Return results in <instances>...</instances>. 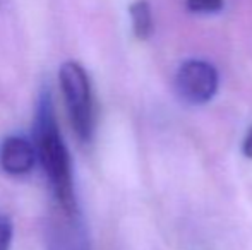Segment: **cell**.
<instances>
[{
	"label": "cell",
	"instance_id": "cell-1",
	"mask_svg": "<svg viewBox=\"0 0 252 250\" xmlns=\"http://www.w3.org/2000/svg\"><path fill=\"white\" fill-rule=\"evenodd\" d=\"M34 139H36L38 160L53 187L57 204L67 211H77L69 149L60 136L55 111H53L52 96L47 91L38 100Z\"/></svg>",
	"mask_w": 252,
	"mask_h": 250
},
{
	"label": "cell",
	"instance_id": "cell-2",
	"mask_svg": "<svg viewBox=\"0 0 252 250\" xmlns=\"http://www.w3.org/2000/svg\"><path fill=\"white\" fill-rule=\"evenodd\" d=\"M59 81L74 132L81 140L88 142L93 134V96L88 72L81 63L69 60L60 65Z\"/></svg>",
	"mask_w": 252,
	"mask_h": 250
},
{
	"label": "cell",
	"instance_id": "cell-3",
	"mask_svg": "<svg viewBox=\"0 0 252 250\" xmlns=\"http://www.w3.org/2000/svg\"><path fill=\"white\" fill-rule=\"evenodd\" d=\"M175 89L180 100L189 105H204L216 94L218 72L204 60H187L175 77Z\"/></svg>",
	"mask_w": 252,
	"mask_h": 250
},
{
	"label": "cell",
	"instance_id": "cell-4",
	"mask_svg": "<svg viewBox=\"0 0 252 250\" xmlns=\"http://www.w3.org/2000/svg\"><path fill=\"white\" fill-rule=\"evenodd\" d=\"M47 250H91L90 235L79 209L67 211L57 204L47 223Z\"/></svg>",
	"mask_w": 252,
	"mask_h": 250
},
{
	"label": "cell",
	"instance_id": "cell-5",
	"mask_svg": "<svg viewBox=\"0 0 252 250\" xmlns=\"http://www.w3.org/2000/svg\"><path fill=\"white\" fill-rule=\"evenodd\" d=\"M36 147L19 136L7 137L0 146V167L10 175L30 173L36 165Z\"/></svg>",
	"mask_w": 252,
	"mask_h": 250
},
{
	"label": "cell",
	"instance_id": "cell-6",
	"mask_svg": "<svg viewBox=\"0 0 252 250\" xmlns=\"http://www.w3.org/2000/svg\"><path fill=\"white\" fill-rule=\"evenodd\" d=\"M130 21H132V29L137 40H148L153 31V16L151 7L146 0H136L130 5Z\"/></svg>",
	"mask_w": 252,
	"mask_h": 250
},
{
	"label": "cell",
	"instance_id": "cell-7",
	"mask_svg": "<svg viewBox=\"0 0 252 250\" xmlns=\"http://www.w3.org/2000/svg\"><path fill=\"white\" fill-rule=\"evenodd\" d=\"M223 0H187V9L199 14H213L223 9Z\"/></svg>",
	"mask_w": 252,
	"mask_h": 250
},
{
	"label": "cell",
	"instance_id": "cell-8",
	"mask_svg": "<svg viewBox=\"0 0 252 250\" xmlns=\"http://www.w3.org/2000/svg\"><path fill=\"white\" fill-rule=\"evenodd\" d=\"M12 238V223L7 216L0 214V250H9Z\"/></svg>",
	"mask_w": 252,
	"mask_h": 250
},
{
	"label": "cell",
	"instance_id": "cell-9",
	"mask_svg": "<svg viewBox=\"0 0 252 250\" xmlns=\"http://www.w3.org/2000/svg\"><path fill=\"white\" fill-rule=\"evenodd\" d=\"M242 151L247 158H252V129L247 132L246 139H244V146H242Z\"/></svg>",
	"mask_w": 252,
	"mask_h": 250
}]
</instances>
